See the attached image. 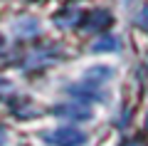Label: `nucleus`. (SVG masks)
<instances>
[{
  "mask_svg": "<svg viewBox=\"0 0 148 146\" xmlns=\"http://www.w3.org/2000/svg\"><path fill=\"white\" fill-rule=\"evenodd\" d=\"M42 139L52 146H84L86 144V134L79 129H72V126H62V129L54 131H45Z\"/></svg>",
  "mask_w": 148,
  "mask_h": 146,
  "instance_id": "obj_1",
  "label": "nucleus"
},
{
  "mask_svg": "<svg viewBox=\"0 0 148 146\" xmlns=\"http://www.w3.org/2000/svg\"><path fill=\"white\" fill-rule=\"evenodd\" d=\"M111 74H114V67H106V64L91 67V69H86V74L82 77V82H79V87H77V89H89V92L96 94V87L104 84V82H109Z\"/></svg>",
  "mask_w": 148,
  "mask_h": 146,
  "instance_id": "obj_2",
  "label": "nucleus"
},
{
  "mask_svg": "<svg viewBox=\"0 0 148 146\" xmlns=\"http://www.w3.org/2000/svg\"><path fill=\"white\" fill-rule=\"evenodd\" d=\"M54 114L57 116H69V119H89V109L86 107H74V104H59L54 107Z\"/></svg>",
  "mask_w": 148,
  "mask_h": 146,
  "instance_id": "obj_3",
  "label": "nucleus"
},
{
  "mask_svg": "<svg viewBox=\"0 0 148 146\" xmlns=\"http://www.w3.org/2000/svg\"><path fill=\"white\" fill-rule=\"evenodd\" d=\"M111 20H114V17H111L106 10H99V12H91V15L86 17L84 27L86 30H104V27L111 25Z\"/></svg>",
  "mask_w": 148,
  "mask_h": 146,
  "instance_id": "obj_4",
  "label": "nucleus"
},
{
  "mask_svg": "<svg viewBox=\"0 0 148 146\" xmlns=\"http://www.w3.org/2000/svg\"><path fill=\"white\" fill-rule=\"evenodd\" d=\"M119 45H121V42L114 35H104L101 40H96L94 45H91V52H111V50H119Z\"/></svg>",
  "mask_w": 148,
  "mask_h": 146,
  "instance_id": "obj_5",
  "label": "nucleus"
},
{
  "mask_svg": "<svg viewBox=\"0 0 148 146\" xmlns=\"http://www.w3.org/2000/svg\"><path fill=\"white\" fill-rule=\"evenodd\" d=\"M15 30L20 32L22 37H30V35H35V32L40 30V22H37L35 17H25V20L15 22Z\"/></svg>",
  "mask_w": 148,
  "mask_h": 146,
  "instance_id": "obj_6",
  "label": "nucleus"
},
{
  "mask_svg": "<svg viewBox=\"0 0 148 146\" xmlns=\"http://www.w3.org/2000/svg\"><path fill=\"white\" fill-rule=\"evenodd\" d=\"M54 22L59 27H69V25H77L79 22V10H64L59 15H54Z\"/></svg>",
  "mask_w": 148,
  "mask_h": 146,
  "instance_id": "obj_7",
  "label": "nucleus"
},
{
  "mask_svg": "<svg viewBox=\"0 0 148 146\" xmlns=\"http://www.w3.org/2000/svg\"><path fill=\"white\" fill-rule=\"evenodd\" d=\"M136 25L143 27V30H148V8H143V10H141V15L136 17Z\"/></svg>",
  "mask_w": 148,
  "mask_h": 146,
  "instance_id": "obj_8",
  "label": "nucleus"
},
{
  "mask_svg": "<svg viewBox=\"0 0 148 146\" xmlns=\"http://www.w3.org/2000/svg\"><path fill=\"white\" fill-rule=\"evenodd\" d=\"M0 87H3V89H8V87H10V82H8V79H3V77H0Z\"/></svg>",
  "mask_w": 148,
  "mask_h": 146,
  "instance_id": "obj_9",
  "label": "nucleus"
},
{
  "mask_svg": "<svg viewBox=\"0 0 148 146\" xmlns=\"http://www.w3.org/2000/svg\"><path fill=\"white\" fill-rule=\"evenodd\" d=\"M123 146H143L141 141H128V144H123Z\"/></svg>",
  "mask_w": 148,
  "mask_h": 146,
  "instance_id": "obj_10",
  "label": "nucleus"
},
{
  "mask_svg": "<svg viewBox=\"0 0 148 146\" xmlns=\"http://www.w3.org/2000/svg\"><path fill=\"white\" fill-rule=\"evenodd\" d=\"M3 141H5V136H3V134H0V146H3Z\"/></svg>",
  "mask_w": 148,
  "mask_h": 146,
  "instance_id": "obj_11",
  "label": "nucleus"
},
{
  "mask_svg": "<svg viewBox=\"0 0 148 146\" xmlns=\"http://www.w3.org/2000/svg\"><path fill=\"white\" fill-rule=\"evenodd\" d=\"M146 129H148V119H146Z\"/></svg>",
  "mask_w": 148,
  "mask_h": 146,
  "instance_id": "obj_12",
  "label": "nucleus"
}]
</instances>
